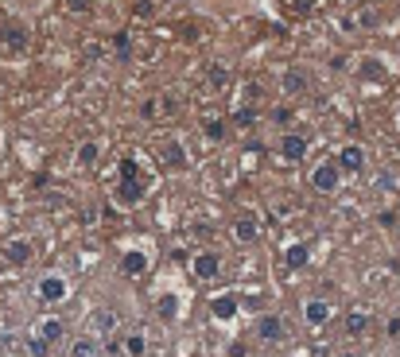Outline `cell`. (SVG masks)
Segmentation results:
<instances>
[{
  "label": "cell",
  "instance_id": "obj_1",
  "mask_svg": "<svg viewBox=\"0 0 400 357\" xmlns=\"http://www.w3.org/2000/svg\"><path fill=\"white\" fill-rule=\"evenodd\" d=\"M36 299L43 303V307H59V303H66L70 299V280L62 272H43L36 284Z\"/></svg>",
  "mask_w": 400,
  "mask_h": 357
},
{
  "label": "cell",
  "instance_id": "obj_2",
  "mask_svg": "<svg viewBox=\"0 0 400 357\" xmlns=\"http://www.w3.org/2000/svg\"><path fill=\"white\" fill-rule=\"evenodd\" d=\"M191 4L198 8V12H206V16H218V20H233V16L261 8L265 0H191Z\"/></svg>",
  "mask_w": 400,
  "mask_h": 357
},
{
  "label": "cell",
  "instance_id": "obj_3",
  "mask_svg": "<svg viewBox=\"0 0 400 357\" xmlns=\"http://www.w3.org/2000/svg\"><path fill=\"white\" fill-rule=\"evenodd\" d=\"M253 334H256V342L280 345L284 338H288V322H284V315H276V310H265V315L253 319Z\"/></svg>",
  "mask_w": 400,
  "mask_h": 357
},
{
  "label": "cell",
  "instance_id": "obj_4",
  "mask_svg": "<svg viewBox=\"0 0 400 357\" xmlns=\"http://www.w3.org/2000/svg\"><path fill=\"white\" fill-rule=\"evenodd\" d=\"M191 276L198 284H214L222 276V256L218 252H194L191 256Z\"/></svg>",
  "mask_w": 400,
  "mask_h": 357
},
{
  "label": "cell",
  "instance_id": "obj_5",
  "mask_svg": "<svg viewBox=\"0 0 400 357\" xmlns=\"http://www.w3.org/2000/svg\"><path fill=\"white\" fill-rule=\"evenodd\" d=\"M0 256H4L8 268H27L31 256H36V249H31V241L27 237H8L4 241V249H0Z\"/></svg>",
  "mask_w": 400,
  "mask_h": 357
},
{
  "label": "cell",
  "instance_id": "obj_6",
  "mask_svg": "<svg viewBox=\"0 0 400 357\" xmlns=\"http://www.w3.org/2000/svg\"><path fill=\"white\" fill-rule=\"evenodd\" d=\"M307 178H311V191H319V194H334V191L342 187V167H338V163H319Z\"/></svg>",
  "mask_w": 400,
  "mask_h": 357
},
{
  "label": "cell",
  "instance_id": "obj_7",
  "mask_svg": "<svg viewBox=\"0 0 400 357\" xmlns=\"http://www.w3.org/2000/svg\"><path fill=\"white\" fill-rule=\"evenodd\" d=\"M330 319H334V307H330L327 299H304V322L311 326V330H323V326H330Z\"/></svg>",
  "mask_w": 400,
  "mask_h": 357
},
{
  "label": "cell",
  "instance_id": "obj_8",
  "mask_svg": "<svg viewBox=\"0 0 400 357\" xmlns=\"http://www.w3.org/2000/svg\"><path fill=\"white\" fill-rule=\"evenodd\" d=\"M117 268H121L124 280H140V276H148V268H152V256H148L144 249H124Z\"/></svg>",
  "mask_w": 400,
  "mask_h": 357
},
{
  "label": "cell",
  "instance_id": "obj_9",
  "mask_svg": "<svg viewBox=\"0 0 400 357\" xmlns=\"http://www.w3.org/2000/svg\"><path fill=\"white\" fill-rule=\"evenodd\" d=\"M261 237H265V226H261V217L256 214L233 217V241H237V245H256Z\"/></svg>",
  "mask_w": 400,
  "mask_h": 357
},
{
  "label": "cell",
  "instance_id": "obj_10",
  "mask_svg": "<svg viewBox=\"0 0 400 357\" xmlns=\"http://www.w3.org/2000/svg\"><path fill=\"white\" fill-rule=\"evenodd\" d=\"M307 152H311V140H307V136H299V132H284V136H280V155H284L288 163H304Z\"/></svg>",
  "mask_w": 400,
  "mask_h": 357
},
{
  "label": "cell",
  "instance_id": "obj_11",
  "mask_svg": "<svg viewBox=\"0 0 400 357\" xmlns=\"http://www.w3.org/2000/svg\"><path fill=\"white\" fill-rule=\"evenodd\" d=\"M338 167H342V175H362L365 171V148L362 144H346L338 152Z\"/></svg>",
  "mask_w": 400,
  "mask_h": 357
},
{
  "label": "cell",
  "instance_id": "obj_12",
  "mask_svg": "<svg viewBox=\"0 0 400 357\" xmlns=\"http://www.w3.org/2000/svg\"><path fill=\"white\" fill-rule=\"evenodd\" d=\"M90 334H94V338H101V342H105V338H113V334H117V310H113V307L94 310V319H90Z\"/></svg>",
  "mask_w": 400,
  "mask_h": 357
},
{
  "label": "cell",
  "instance_id": "obj_13",
  "mask_svg": "<svg viewBox=\"0 0 400 357\" xmlns=\"http://www.w3.org/2000/svg\"><path fill=\"white\" fill-rule=\"evenodd\" d=\"M27 43H31V36H27V27L20 20L4 24V31H0V47L4 51H27Z\"/></svg>",
  "mask_w": 400,
  "mask_h": 357
},
{
  "label": "cell",
  "instance_id": "obj_14",
  "mask_svg": "<svg viewBox=\"0 0 400 357\" xmlns=\"http://www.w3.org/2000/svg\"><path fill=\"white\" fill-rule=\"evenodd\" d=\"M237 307H241V299L233 295V291L210 299V315H214L218 322H233V319H237Z\"/></svg>",
  "mask_w": 400,
  "mask_h": 357
},
{
  "label": "cell",
  "instance_id": "obj_15",
  "mask_svg": "<svg viewBox=\"0 0 400 357\" xmlns=\"http://www.w3.org/2000/svg\"><path fill=\"white\" fill-rule=\"evenodd\" d=\"M284 264H288L291 272L307 268V264H311V245H307V241H291V245H284Z\"/></svg>",
  "mask_w": 400,
  "mask_h": 357
},
{
  "label": "cell",
  "instance_id": "obj_16",
  "mask_svg": "<svg viewBox=\"0 0 400 357\" xmlns=\"http://www.w3.org/2000/svg\"><path fill=\"white\" fill-rule=\"evenodd\" d=\"M144 194H148V183H144V175H140V178H121V187H117V198H121L124 206H136V202H144Z\"/></svg>",
  "mask_w": 400,
  "mask_h": 357
},
{
  "label": "cell",
  "instance_id": "obj_17",
  "mask_svg": "<svg viewBox=\"0 0 400 357\" xmlns=\"http://www.w3.org/2000/svg\"><path fill=\"white\" fill-rule=\"evenodd\" d=\"M159 159H163V167H168V171H183V167H187V152H183V144L175 140V136H171V140H163Z\"/></svg>",
  "mask_w": 400,
  "mask_h": 357
},
{
  "label": "cell",
  "instance_id": "obj_18",
  "mask_svg": "<svg viewBox=\"0 0 400 357\" xmlns=\"http://www.w3.org/2000/svg\"><path fill=\"white\" fill-rule=\"evenodd\" d=\"M36 334L43 338V342L55 345V342H62V338H66V322L55 319V315H51V319H39V322H36Z\"/></svg>",
  "mask_w": 400,
  "mask_h": 357
},
{
  "label": "cell",
  "instance_id": "obj_19",
  "mask_svg": "<svg viewBox=\"0 0 400 357\" xmlns=\"http://www.w3.org/2000/svg\"><path fill=\"white\" fill-rule=\"evenodd\" d=\"M70 357H101V338H94V334L74 338L70 342Z\"/></svg>",
  "mask_w": 400,
  "mask_h": 357
},
{
  "label": "cell",
  "instance_id": "obj_20",
  "mask_svg": "<svg viewBox=\"0 0 400 357\" xmlns=\"http://www.w3.org/2000/svg\"><path fill=\"white\" fill-rule=\"evenodd\" d=\"M124 357H148V334L144 330L124 334Z\"/></svg>",
  "mask_w": 400,
  "mask_h": 357
},
{
  "label": "cell",
  "instance_id": "obj_21",
  "mask_svg": "<svg viewBox=\"0 0 400 357\" xmlns=\"http://www.w3.org/2000/svg\"><path fill=\"white\" fill-rule=\"evenodd\" d=\"M156 315L163 322H175L179 319V295H159L156 299Z\"/></svg>",
  "mask_w": 400,
  "mask_h": 357
},
{
  "label": "cell",
  "instance_id": "obj_22",
  "mask_svg": "<svg viewBox=\"0 0 400 357\" xmlns=\"http://www.w3.org/2000/svg\"><path fill=\"white\" fill-rule=\"evenodd\" d=\"M280 85H284V94H288V97L304 94V90H307V82H304V70H288V74H284V78H280Z\"/></svg>",
  "mask_w": 400,
  "mask_h": 357
},
{
  "label": "cell",
  "instance_id": "obj_23",
  "mask_svg": "<svg viewBox=\"0 0 400 357\" xmlns=\"http://www.w3.org/2000/svg\"><path fill=\"white\" fill-rule=\"evenodd\" d=\"M97 155H101V148H97V140H82L78 144V163L82 167H94Z\"/></svg>",
  "mask_w": 400,
  "mask_h": 357
},
{
  "label": "cell",
  "instance_id": "obj_24",
  "mask_svg": "<svg viewBox=\"0 0 400 357\" xmlns=\"http://www.w3.org/2000/svg\"><path fill=\"white\" fill-rule=\"evenodd\" d=\"M385 62H377V59H365L362 62V78H365V82H381V78H385Z\"/></svg>",
  "mask_w": 400,
  "mask_h": 357
},
{
  "label": "cell",
  "instance_id": "obj_25",
  "mask_svg": "<svg viewBox=\"0 0 400 357\" xmlns=\"http://www.w3.org/2000/svg\"><path fill=\"white\" fill-rule=\"evenodd\" d=\"M202 132H206V140H226V120L222 117H206L202 120Z\"/></svg>",
  "mask_w": 400,
  "mask_h": 357
},
{
  "label": "cell",
  "instance_id": "obj_26",
  "mask_svg": "<svg viewBox=\"0 0 400 357\" xmlns=\"http://www.w3.org/2000/svg\"><path fill=\"white\" fill-rule=\"evenodd\" d=\"M346 330L350 334H365L369 330V315H365V310H350V315H346Z\"/></svg>",
  "mask_w": 400,
  "mask_h": 357
},
{
  "label": "cell",
  "instance_id": "obj_27",
  "mask_svg": "<svg viewBox=\"0 0 400 357\" xmlns=\"http://www.w3.org/2000/svg\"><path fill=\"white\" fill-rule=\"evenodd\" d=\"M27 354H31V357H47L51 354V342H43L39 334H31V338H27Z\"/></svg>",
  "mask_w": 400,
  "mask_h": 357
},
{
  "label": "cell",
  "instance_id": "obj_28",
  "mask_svg": "<svg viewBox=\"0 0 400 357\" xmlns=\"http://www.w3.org/2000/svg\"><path fill=\"white\" fill-rule=\"evenodd\" d=\"M210 85H214V90H226V85H230V70H222V66H210Z\"/></svg>",
  "mask_w": 400,
  "mask_h": 357
},
{
  "label": "cell",
  "instance_id": "obj_29",
  "mask_svg": "<svg viewBox=\"0 0 400 357\" xmlns=\"http://www.w3.org/2000/svg\"><path fill=\"white\" fill-rule=\"evenodd\" d=\"M291 117H295V109H291V105H276V113H272V120H276L280 129H284V124H288Z\"/></svg>",
  "mask_w": 400,
  "mask_h": 357
},
{
  "label": "cell",
  "instance_id": "obj_30",
  "mask_svg": "<svg viewBox=\"0 0 400 357\" xmlns=\"http://www.w3.org/2000/svg\"><path fill=\"white\" fill-rule=\"evenodd\" d=\"M121 178H140V163L136 159H121Z\"/></svg>",
  "mask_w": 400,
  "mask_h": 357
},
{
  "label": "cell",
  "instance_id": "obj_31",
  "mask_svg": "<svg viewBox=\"0 0 400 357\" xmlns=\"http://www.w3.org/2000/svg\"><path fill=\"white\" fill-rule=\"evenodd\" d=\"M256 117H261V113H253V109H249V105H241V109H237V117H233V120H237V124H245V129H249V124H253Z\"/></svg>",
  "mask_w": 400,
  "mask_h": 357
},
{
  "label": "cell",
  "instance_id": "obj_32",
  "mask_svg": "<svg viewBox=\"0 0 400 357\" xmlns=\"http://www.w3.org/2000/svg\"><path fill=\"white\" fill-rule=\"evenodd\" d=\"M66 8H70V12H78V16H85L94 4H90V0H66Z\"/></svg>",
  "mask_w": 400,
  "mask_h": 357
},
{
  "label": "cell",
  "instance_id": "obj_33",
  "mask_svg": "<svg viewBox=\"0 0 400 357\" xmlns=\"http://www.w3.org/2000/svg\"><path fill=\"white\" fill-rule=\"evenodd\" d=\"M136 12H140V16H152V12H156V4H152V0H136Z\"/></svg>",
  "mask_w": 400,
  "mask_h": 357
},
{
  "label": "cell",
  "instance_id": "obj_34",
  "mask_svg": "<svg viewBox=\"0 0 400 357\" xmlns=\"http://www.w3.org/2000/svg\"><path fill=\"white\" fill-rule=\"evenodd\" d=\"M140 117H144V120H152V117H156V101H144V109H140Z\"/></svg>",
  "mask_w": 400,
  "mask_h": 357
},
{
  "label": "cell",
  "instance_id": "obj_35",
  "mask_svg": "<svg viewBox=\"0 0 400 357\" xmlns=\"http://www.w3.org/2000/svg\"><path fill=\"white\" fill-rule=\"evenodd\" d=\"M338 357H362V354H354V349H346V354H338Z\"/></svg>",
  "mask_w": 400,
  "mask_h": 357
},
{
  "label": "cell",
  "instance_id": "obj_36",
  "mask_svg": "<svg viewBox=\"0 0 400 357\" xmlns=\"http://www.w3.org/2000/svg\"><path fill=\"white\" fill-rule=\"evenodd\" d=\"M148 357H152V354H148Z\"/></svg>",
  "mask_w": 400,
  "mask_h": 357
}]
</instances>
